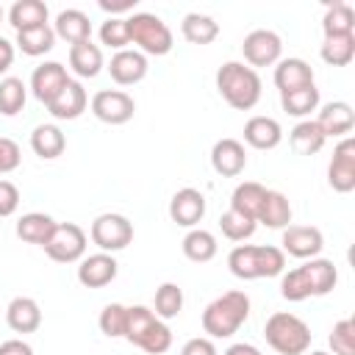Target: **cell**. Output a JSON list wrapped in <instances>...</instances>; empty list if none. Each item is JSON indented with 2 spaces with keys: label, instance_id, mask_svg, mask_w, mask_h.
<instances>
[{
  "label": "cell",
  "instance_id": "cell-52",
  "mask_svg": "<svg viewBox=\"0 0 355 355\" xmlns=\"http://www.w3.org/2000/svg\"><path fill=\"white\" fill-rule=\"evenodd\" d=\"M0 22H3V6H0Z\"/></svg>",
  "mask_w": 355,
  "mask_h": 355
},
{
  "label": "cell",
  "instance_id": "cell-6",
  "mask_svg": "<svg viewBox=\"0 0 355 355\" xmlns=\"http://www.w3.org/2000/svg\"><path fill=\"white\" fill-rule=\"evenodd\" d=\"M263 338L277 355H305L311 347V327L288 311H277L263 324Z\"/></svg>",
  "mask_w": 355,
  "mask_h": 355
},
{
  "label": "cell",
  "instance_id": "cell-29",
  "mask_svg": "<svg viewBox=\"0 0 355 355\" xmlns=\"http://www.w3.org/2000/svg\"><path fill=\"white\" fill-rule=\"evenodd\" d=\"M67 147V136L61 133L58 125H36L33 133H31V150L39 155V158H58Z\"/></svg>",
  "mask_w": 355,
  "mask_h": 355
},
{
  "label": "cell",
  "instance_id": "cell-31",
  "mask_svg": "<svg viewBox=\"0 0 355 355\" xmlns=\"http://www.w3.org/2000/svg\"><path fill=\"white\" fill-rule=\"evenodd\" d=\"M288 141H291V150L297 155H316L322 147H324V133L319 130V125L313 119H302L291 128L288 133Z\"/></svg>",
  "mask_w": 355,
  "mask_h": 355
},
{
  "label": "cell",
  "instance_id": "cell-3",
  "mask_svg": "<svg viewBox=\"0 0 355 355\" xmlns=\"http://www.w3.org/2000/svg\"><path fill=\"white\" fill-rule=\"evenodd\" d=\"M216 89L222 100L236 111H250L261 100V78L241 61H225L216 72Z\"/></svg>",
  "mask_w": 355,
  "mask_h": 355
},
{
  "label": "cell",
  "instance_id": "cell-35",
  "mask_svg": "<svg viewBox=\"0 0 355 355\" xmlns=\"http://www.w3.org/2000/svg\"><path fill=\"white\" fill-rule=\"evenodd\" d=\"M280 105L288 116H311L319 108V89L313 86H302L294 92H283L280 94Z\"/></svg>",
  "mask_w": 355,
  "mask_h": 355
},
{
  "label": "cell",
  "instance_id": "cell-25",
  "mask_svg": "<svg viewBox=\"0 0 355 355\" xmlns=\"http://www.w3.org/2000/svg\"><path fill=\"white\" fill-rule=\"evenodd\" d=\"M261 225L272 227V230H283L288 227L291 222V202L283 191H275V189H266V197L261 202V211H258V219Z\"/></svg>",
  "mask_w": 355,
  "mask_h": 355
},
{
  "label": "cell",
  "instance_id": "cell-30",
  "mask_svg": "<svg viewBox=\"0 0 355 355\" xmlns=\"http://www.w3.org/2000/svg\"><path fill=\"white\" fill-rule=\"evenodd\" d=\"M180 33H183L186 42L202 47V44H211V42L219 36V22H216L214 17H208V14L191 11V14H186L183 22H180Z\"/></svg>",
  "mask_w": 355,
  "mask_h": 355
},
{
  "label": "cell",
  "instance_id": "cell-8",
  "mask_svg": "<svg viewBox=\"0 0 355 355\" xmlns=\"http://www.w3.org/2000/svg\"><path fill=\"white\" fill-rule=\"evenodd\" d=\"M44 252L55 263L80 261L86 255V233H83V227L75 225V222H58L55 230L50 233V239L44 241Z\"/></svg>",
  "mask_w": 355,
  "mask_h": 355
},
{
  "label": "cell",
  "instance_id": "cell-7",
  "mask_svg": "<svg viewBox=\"0 0 355 355\" xmlns=\"http://www.w3.org/2000/svg\"><path fill=\"white\" fill-rule=\"evenodd\" d=\"M128 22V36L133 44H139V53L144 55H166L175 44L172 39V31L169 25L155 17V14H147V11H136L130 17H125Z\"/></svg>",
  "mask_w": 355,
  "mask_h": 355
},
{
  "label": "cell",
  "instance_id": "cell-42",
  "mask_svg": "<svg viewBox=\"0 0 355 355\" xmlns=\"http://www.w3.org/2000/svg\"><path fill=\"white\" fill-rule=\"evenodd\" d=\"M333 355H355V319H338L327 338Z\"/></svg>",
  "mask_w": 355,
  "mask_h": 355
},
{
  "label": "cell",
  "instance_id": "cell-36",
  "mask_svg": "<svg viewBox=\"0 0 355 355\" xmlns=\"http://www.w3.org/2000/svg\"><path fill=\"white\" fill-rule=\"evenodd\" d=\"M17 47L25 55H44L55 47V31L50 25H39L31 31H19L17 33Z\"/></svg>",
  "mask_w": 355,
  "mask_h": 355
},
{
  "label": "cell",
  "instance_id": "cell-18",
  "mask_svg": "<svg viewBox=\"0 0 355 355\" xmlns=\"http://www.w3.org/2000/svg\"><path fill=\"white\" fill-rule=\"evenodd\" d=\"M211 166L222 178H236L247 166V153L239 139H219L211 147Z\"/></svg>",
  "mask_w": 355,
  "mask_h": 355
},
{
  "label": "cell",
  "instance_id": "cell-13",
  "mask_svg": "<svg viewBox=\"0 0 355 355\" xmlns=\"http://www.w3.org/2000/svg\"><path fill=\"white\" fill-rule=\"evenodd\" d=\"M324 247V236L319 227L313 225H288L283 227V252H288L291 258H319Z\"/></svg>",
  "mask_w": 355,
  "mask_h": 355
},
{
  "label": "cell",
  "instance_id": "cell-28",
  "mask_svg": "<svg viewBox=\"0 0 355 355\" xmlns=\"http://www.w3.org/2000/svg\"><path fill=\"white\" fill-rule=\"evenodd\" d=\"M8 25L19 31H31L39 25H47V6L42 0H17L8 11Z\"/></svg>",
  "mask_w": 355,
  "mask_h": 355
},
{
  "label": "cell",
  "instance_id": "cell-47",
  "mask_svg": "<svg viewBox=\"0 0 355 355\" xmlns=\"http://www.w3.org/2000/svg\"><path fill=\"white\" fill-rule=\"evenodd\" d=\"M0 355H33V347L22 338H8L0 344Z\"/></svg>",
  "mask_w": 355,
  "mask_h": 355
},
{
  "label": "cell",
  "instance_id": "cell-48",
  "mask_svg": "<svg viewBox=\"0 0 355 355\" xmlns=\"http://www.w3.org/2000/svg\"><path fill=\"white\" fill-rule=\"evenodd\" d=\"M14 64V44L0 36V75Z\"/></svg>",
  "mask_w": 355,
  "mask_h": 355
},
{
  "label": "cell",
  "instance_id": "cell-46",
  "mask_svg": "<svg viewBox=\"0 0 355 355\" xmlns=\"http://www.w3.org/2000/svg\"><path fill=\"white\" fill-rule=\"evenodd\" d=\"M180 355H219L216 347H214V338H205V336H197V338H189L180 349Z\"/></svg>",
  "mask_w": 355,
  "mask_h": 355
},
{
  "label": "cell",
  "instance_id": "cell-43",
  "mask_svg": "<svg viewBox=\"0 0 355 355\" xmlns=\"http://www.w3.org/2000/svg\"><path fill=\"white\" fill-rule=\"evenodd\" d=\"M100 42L105 44V47H111V50H128V44H130V36H128V22L122 19V17H111V19H105L103 25H100Z\"/></svg>",
  "mask_w": 355,
  "mask_h": 355
},
{
  "label": "cell",
  "instance_id": "cell-14",
  "mask_svg": "<svg viewBox=\"0 0 355 355\" xmlns=\"http://www.w3.org/2000/svg\"><path fill=\"white\" fill-rule=\"evenodd\" d=\"M116 272H119V263L111 252L83 255L78 263V283L86 288H103L116 277Z\"/></svg>",
  "mask_w": 355,
  "mask_h": 355
},
{
  "label": "cell",
  "instance_id": "cell-15",
  "mask_svg": "<svg viewBox=\"0 0 355 355\" xmlns=\"http://www.w3.org/2000/svg\"><path fill=\"white\" fill-rule=\"evenodd\" d=\"M169 216L180 227H194L197 222H202V216H205V197H202V191H197L191 186L175 191L172 200H169Z\"/></svg>",
  "mask_w": 355,
  "mask_h": 355
},
{
  "label": "cell",
  "instance_id": "cell-16",
  "mask_svg": "<svg viewBox=\"0 0 355 355\" xmlns=\"http://www.w3.org/2000/svg\"><path fill=\"white\" fill-rule=\"evenodd\" d=\"M69 80V75H67V67L64 64H58V61H44V64H39L36 69H33V75H31V92H33V97L39 100V103H50L61 89H64V83Z\"/></svg>",
  "mask_w": 355,
  "mask_h": 355
},
{
  "label": "cell",
  "instance_id": "cell-11",
  "mask_svg": "<svg viewBox=\"0 0 355 355\" xmlns=\"http://www.w3.org/2000/svg\"><path fill=\"white\" fill-rule=\"evenodd\" d=\"M241 53H244V61L255 69V67H272L280 61V53H283V42L275 31L269 28H255L244 36L241 42Z\"/></svg>",
  "mask_w": 355,
  "mask_h": 355
},
{
  "label": "cell",
  "instance_id": "cell-22",
  "mask_svg": "<svg viewBox=\"0 0 355 355\" xmlns=\"http://www.w3.org/2000/svg\"><path fill=\"white\" fill-rule=\"evenodd\" d=\"M283 139V128L272 116H250L244 125V141L255 150H275Z\"/></svg>",
  "mask_w": 355,
  "mask_h": 355
},
{
  "label": "cell",
  "instance_id": "cell-40",
  "mask_svg": "<svg viewBox=\"0 0 355 355\" xmlns=\"http://www.w3.org/2000/svg\"><path fill=\"white\" fill-rule=\"evenodd\" d=\"M219 227H222V236H225V239H230V241H244V239H250V236L255 233L258 222L250 219V216H244V214H239V211H233V208H227V211L219 216Z\"/></svg>",
  "mask_w": 355,
  "mask_h": 355
},
{
  "label": "cell",
  "instance_id": "cell-21",
  "mask_svg": "<svg viewBox=\"0 0 355 355\" xmlns=\"http://www.w3.org/2000/svg\"><path fill=\"white\" fill-rule=\"evenodd\" d=\"M6 322L14 333H36L42 324V308L33 297H14L6 308Z\"/></svg>",
  "mask_w": 355,
  "mask_h": 355
},
{
  "label": "cell",
  "instance_id": "cell-49",
  "mask_svg": "<svg viewBox=\"0 0 355 355\" xmlns=\"http://www.w3.org/2000/svg\"><path fill=\"white\" fill-rule=\"evenodd\" d=\"M100 8L108 11V14H122V11H133V8H136V0H119V3L100 0Z\"/></svg>",
  "mask_w": 355,
  "mask_h": 355
},
{
  "label": "cell",
  "instance_id": "cell-20",
  "mask_svg": "<svg viewBox=\"0 0 355 355\" xmlns=\"http://www.w3.org/2000/svg\"><path fill=\"white\" fill-rule=\"evenodd\" d=\"M89 105V94L86 89L80 86V80H67L64 89L47 103V111L55 116V119H78Z\"/></svg>",
  "mask_w": 355,
  "mask_h": 355
},
{
  "label": "cell",
  "instance_id": "cell-50",
  "mask_svg": "<svg viewBox=\"0 0 355 355\" xmlns=\"http://www.w3.org/2000/svg\"><path fill=\"white\" fill-rule=\"evenodd\" d=\"M225 355H261V352H258V347L239 341V344H230V347L225 349Z\"/></svg>",
  "mask_w": 355,
  "mask_h": 355
},
{
  "label": "cell",
  "instance_id": "cell-4",
  "mask_svg": "<svg viewBox=\"0 0 355 355\" xmlns=\"http://www.w3.org/2000/svg\"><path fill=\"white\" fill-rule=\"evenodd\" d=\"M250 316V297L244 291H225L202 311V330L208 338H230Z\"/></svg>",
  "mask_w": 355,
  "mask_h": 355
},
{
  "label": "cell",
  "instance_id": "cell-32",
  "mask_svg": "<svg viewBox=\"0 0 355 355\" xmlns=\"http://www.w3.org/2000/svg\"><path fill=\"white\" fill-rule=\"evenodd\" d=\"M266 197V186L255 183V180H244L233 189L230 194V208L250 216V219H258V211H261V202Z\"/></svg>",
  "mask_w": 355,
  "mask_h": 355
},
{
  "label": "cell",
  "instance_id": "cell-23",
  "mask_svg": "<svg viewBox=\"0 0 355 355\" xmlns=\"http://www.w3.org/2000/svg\"><path fill=\"white\" fill-rule=\"evenodd\" d=\"M275 86L283 92H294L302 86H313V69L302 58H283L275 67Z\"/></svg>",
  "mask_w": 355,
  "mask_h": 355
},
{
  "label": "cell",
  "instance_id": "cell-27",
  "mask_svg": "<svg viewBox=\"0 0 355 355\" xmlns=\"http://www.w3.org/2000/svg\"><path fill=\"white\" fill-rule=\"evenodd\" d=\"M55 219L47 216V214H39V211H31V214H22L17 219V236L28 244H39L44 247V241L50 239V233L55 230Z\"/></svg>",
  "mask_w": 355,
  "mask_h": 355
},
{
  "label": "cell",
  "instance_id": "cell-37",
  "mask_svg": "<svg viewBox=\"0 0 355 355\" xmlns=\"http://www.w3.org/2000/svg\"><path fill=\"white\" fill-rule=\"evenodd\" d=\"M319 55L330 67H347L355 58V33L352 36H330L322 42Z\"/></svg>",
  "mask_w": 355,
  "mask_h": 355
},
{
  "label": "cell",
  "instance_id": "cell-2",
  "mask_svg": "<svg viewBox=\"0 0 355 355\" xmlns=\"http://www.w3.org/2000/svg\"><path fill=\"white\" fill-rule=\"evenodd\" d=\"M227 266L239 280L275 277L286 269V252L272 244H239L230 250Z\"/></svg>",
  "mask_w": 355,
  "mask_h": 355
},
{
  "label": "cell",
  "instance_id": "cell-10",
  "mask_svg": "<svg viewBox=\"0 0 355 355\" xmlns=\"http://www.w3.org/2000/svg\"><path fill=\"white\" fill-rule=\"evenodd\" d=\"M89 108H92V114H94L100 122H105V125H125V122L133 119L136 103H133V97H130L128 92H122V89H103V92H97V94L92 97Z\"/></svg>",
  "mask_w": 355,
  "mask_h": 355
},
{
  "label": "cell",
  "instance_id": "cell-26",
  "mask_svg": "<svg viewBox=\"0 0 355 355\" xmlns=\"http://www.w3.org/2000/svg\"><path fill=\"white\" fill-rule=\"evenodd\" d=\"M69 67L78 78H94L103 69V50L89 42H78L69 47Z\"/></svg>",
  "mask_w": 355,
  "mask_h": 355
},
{
  "label": "cell",
  "instance_id": "cell-5",
  "mask_svg": "<svg viewBox=\"0 0 355 355\" xmlns=\"http://www.w3.org/2000/svg\"><path fill=\"white\" fill-rule=\"evenodd\" d=\"M122 338H128L133 347L144 349L147 355H164L172 347V330L147 305L128 308V324Z\"/></svg>",
  "mask_w": 355,
  "mask_h": 355
},
{
  "label": "cell",
  "instance_id": "cell-9",
  "mask_svg": "<svg viewBox=\"0 0 355 355\" xmlns=\"http://www.w3.org/2000/svg\"><path fill=\"white\" fill-rule=\"evenodd\" d=\"M89 236L100 247V252H119L133 241V225L122 214H100L92 222Z\"/></svg>",
  "mask_w": 355,
  "mask_h": 355
},
{
  "label": "cell",
  "instance_id": "cell-41",
  "mask_svg": "<svg viewBox=\"0 0 355 355\" xmlns=\"http://www.w3.org/2000/svg\"><path fill=\"white\" fill-rule=\"evenodd\" d=\"M97 324H100V330H103L108 338H122V336H125V324H128V305L108 302V305L100 311Z\"/></svg>",
  "mask_w": 355,
  "mask_h": 355
},
{
  "label": "cell",
  "instance_id": "cell-34",
  "mask_svg": "<svg viewBox=\"0 0 355 355\" xmlns=\"http://www.w3.org/2000/svg\"><path fill=\"white\" fill-rule=\"evenodd\" d=\"M322 31L324 39L330 36H352L355 33V11L349 3H333L327 6L324 17H322Z\"/></svg>",
  "mask_w": 355,
  "mask_h": 355
},
{
  "label": "cell",
  "instance_id": "cell-38",
  "mask_svg": "<svg viewBox=\"0 0 355 355\" xmlns=\"http://www.w3.org/2000/svg\"><path fill=\"white\" fill-rule=\"evenodd\" d=\"M25 100H28V86L22 83V78H3L0 80V114L3 116L19 114Z\"/></svg>",
  "mask_w": 355,
  "mask_h": 355
},
{
  "label": "cell",
  "instance_id": "cell-33",
  "mask_svg": "<svg viewBox=\"0 0 355 355\" xmlns=\"http://www.w3.org/2000/svg\"><path fill=\"white\" fill-rule=\"evenodd\" d=\"M180 247H183V255H186L189 261H194V263H208V261L216 255V250H219L214 233H208V230H202V227H191V230L183 236Z\"/></svg>",
  "mask_w": 355,
  "mask_h": 355
},
{
  "label": "cell",
  "instance_id": "cell-51",
  "mask_svg": "<svg viewBox=\"0 0 355 355\" xmlns=\"http://www.w3.org/2000/svg\"><path fill=\"white\" fill-rule=\"evenodd\" d=\"M311 355H330V352H324V349H313Z\"/></svg>",
  "mask_w": 355,
  "mask_h": 355
},
{
  "label": "cell",
  "instance_id": "cell-39",
  "mask_svg": "<svg viewBox=\"0 0 355 355\" xmlns=\"http://www.w3.org/2000/svg\"><path fill=\"white\" fill-rule=\"evenodd\" d=\"M183 311V288L178 283H161L155 288V316L158 319H175Z\"/></svg>",
  "mask_w": 355,
  "mask_h": 355
},
{
  "label": "cell",
  "instance_id": "cell-19",
  "mask_svg": "<svg viewBox=\"0 0 355 355\" xmlns=\"http://www.w3.org/2000/svg\"><path fill=\"white\" fill-rule=\"evenodd\" d=\"M147 69H150L147 67V55L139 53V50H119L108 61V72L119 86H133V83L144 80Z\"/></svg>",
  "mask_w": 355,
  "mask_h": 355
},
{
  "label": "cell",
  "instance_id": "cell-17",
  "mask_svg": "<svg viewBox=\"0 0 355 355\" xmlns=\"http://www.w3.org/2000/svg\"><path fill=\"white\" fill-rule=\"evenodd\" d=\"M313 122L319 125V130L324 133V139H336V136L344 139L352 130V125H355V111H352L349 103L333 100V103H324L322 105V111L316 114Z\"/></svg>",
  "mask_w": 355,
  "mask_h": 355
},
{
  "label": "cell",
  "instance_id": "cell-1",
  "mask_svg": "<svg viewBox=\"0 0 355 355\" xmlns=\"http://www.w3.org/2000/svg\"><path fill=\"white\" fill-rule=\"evenodd\" d=\"M338 269L330 258H308L302 266L288 269L280 277V294L288 302H302L308 297H324L336 288Z\"/></svg>",
  "mask_w": 355,
  "mask_h": 355
},
{
  "label": "cell",
  "instance_id": "cell-45",
  "mask_svg": "<svg viewBox=\"0 0 355 355\" xmlns=\"http://www.w3.org/2000/svg\"><path fill=\"white\" fill-rule=\"evenodd\" d=\"M19 208V189L11 180H0V219L11 216Z\"/></svg>",
  "mask_w": 355,
  "mask_h": 355
},
{
  "label": "cell",
  "instance_id": "cell-12",
  "mask_svg": "<svg viewBox=\"0 0 355 355\" xmlns=\"http://www.w3.org/2000/svg\"><path fill=\"white\" fill-rule=\"evenodd\" d=\"M327 183L338 194H349L355 189V139L344 136L333 147V161L327 166Z\"/></svg>",
  "mask_w": 355,
  "mask_h": 355
},
{
  "label": "cell",
  "instance_id": "cell-24",
  "mask_svg": "<svg viewBox=\"0 0 355 355\" xmlns=\"http://www.w3.org/2000/svg\"><path fill=\"white\" fill-rule=\"evenodd\" d=\"M53 31H55L58 39L69 42V47L78 44V42H89V39H92V22H89V17H86L80 8H67V11H61V14L55 17Z\"/></svg>",
  "mask_w": 355,
  "mask_h": 355
},
{
  "label": "cell",
  "instance_id": "cell-44",
  "mask_svg": "<svg viewBox=\"0 0 355 355\" xmlns=\"http://www.w3.org/2000/svg\"><path fill=\"white\" fill-rule=\"evenodd\" d=\"M19 161H22L19 144L14 139H8V136H0V175L14 172L19 166Z\"/></svg>",
  "mask_w": 355,
  "mask_h": 355
}]
</instances>
